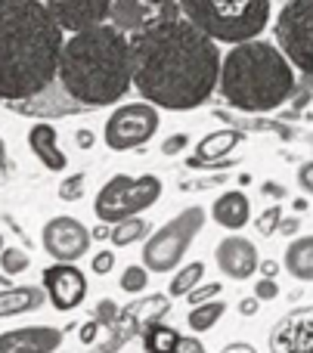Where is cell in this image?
I'll use <instances>...</instances> for the list:
<instances>
[{"label": "cell", "mask_w": 313, "mask_h": 353, "mask_svg": "<svg viewBox=\"0 0 313 353\" xmlns=\"http://www.w3.org/2000/svg\"><path fill=\"white\" fill-rule=\"evenodd\" d=\"M202 226H205V208L202 205L183 208L177 217H171L143 242V267L149 273H174V270H180L186 251L192 248Z\"/></svg>", "instance_id": "cell-7"}, {"label": "cell", "mask_w": 313, "mask_h": 353, "mask_svg": "<svg viewBox=\"0 0 313 353\" xmlns=\"http://www.w3.org/2000/svg\"><path fill=\"white\" fill-rule=\"evenodd\" d=\"M221 353H254L248 344H230V347H223Z\"/></svg>", "instance_id": "cell-42"}, {"label": "cell", "mask_w": 313, "mask_h": 353, "mask_svg": "<svg viewBox=\"0 0 313 353\" xmlns=\"http://www.w3.org/2000/svg\"><path fill=\"white\" fill-rule=\"evenodd\" d=\"M214 261L223 276L242 282V279H248V276H254V270H258V251H254V245L248 242V239L227 236V239H221V245L214 248Z\"/></svg>", "instance_id": "cell-14"}, {"label": "cell", "mask_w": 313, "mask_h": 353, "mask_svg": "<svg viewBox=\"0 0 313 353\" xmlns=\"http://www.w3.org/2000/svg\"><path fill=\"white\" fill-rule=\"evenodd\" d=\"M118 313V307L112 301H99V310H97V323H112Z\"/></svg>", "instance_id": "cell-35"}, {"label": "cell", "mask_w": 313, "mask_h": 353, "mask_svg": "<svg viewBox=\"0 0 313 353\" xmlns=\"http://www.w3.org/2000/svg\"><path fill=\"white\" fill-rule=\"evenodd\" d=\"M211 217L214 223H221L223 230H242L252 217V208H248L245 192H223L221 199L211 205Z\"/></svg>", "instance_id": "cell-18"}, {"label": "cell", "mask_w": 313, "mask_h": 353, "mask_svg": "<svg viewBox=\"0 0 313 353\" xmlns=\"http://www.w3.org/2000/svg\"><path fill=\"white\" fill-rule=\"evenodd\" d=\"M165 186L155 174H143V176H128V174H115L112 180L103 183V189L93 199V214L103 226H115L121 220L140 217L143 211L155 205L161 199Z\"/></svg>", "instance_id": "cell-6"}, {"label": "cell", "mask_w": 313, "mask_h": 353, "mask_svg": "<svg viewBox=\"0 0 313 353\" xmlns=\"http://www.w3.org/2000/svg\"><path fill=\"white\" fill-rule=\"evenodd\" d=\"M279 226H283V232H289V236H292V232L298 230V220H295V217H289V220H279Z\"/></svg>", "instance_id": "cell-43"}, {"label": "cell", "mask_w": 313, "mask_h": 353, "mask_svg": "<svg viewBox=\"0 0 313 353\" xmlns=\"http://www.w3.org/2000/svg\"><path fill=\"white\" fill-rule=\"evenodd\" d=\"M177 353H208V350H205V344L196 335H183L177 344Z\"/></svg>", "instance_id": "cell-34"}, {"label": "cell", "mask_w": 313, "mask_h": 353, "mask_svg": "<svg viewBox=\"0 0 313 353\" xmlns=\"http://www.w3.org/2000/svg\"><path fill=\"white\" fill-rule=\"evenodd\" d=\"M261 270H264L267 279H273V276H276V270H279V263L276 261H264V263H261Z\"/></svg>", "instance_id": "cell-40"}, {"label": "cell", "mask_w": 313, "mask_h": 353, "mask_svg": "<svg viewBox=\"0 0 313 353\" xmlns=\"http://www.w3.org/2000/svg\"><path fill=\"white\" fill-rule=\"evenodd\" d=\"M97 332H99V323H97V319H90V323L81 325L78 335H81V341H84V344H93V341H97Z\"/></svg>", "instance_id": "cell-36"}, {"label": "cell", "mask_w": 313, "mask_h": 353, "mask_svg": "<svg viewBox=\"0 0 313 353\" xmlns=\"http://www.w3.org/2000/svg\"><path fill=\"white\" fill-rule=\"evenodd\" d=\"M239 313H245V316H252V313H258V301H254V298L239 301Z\"/></svg>", "instance_id": "cell-39"}, {"label": "cell", "mask_w": 313, "mask_h": 353, "mask_svg": "<svg viewBox=\"0 0 313 353\" xmlns=\"http://www.w3.org/2000/svg\"><path fill=\"white\" fill-rule=\"evenodd\" d=\"M31 267V257H28V251H22V248H16V245H6L3 251H0V270H3V276H19V273H25V270Z\"/></svg>", "instance_id": "cell-26"}, {"label": "cell", "mask_w": 313, "mask_h": 353, "mask_svg": "<svg viewBox=\"0 0 313 353\" xmlns=\"http://www.w3.org/2000/svg\"><path fill=\"white\" fill-rule=\"evenodd\" d=\"M56 78L62 81L68 97L90 109L121 103L134 87L130 41L112 25L72 34L62 43Z\"/></svg>", "instance_id": "cell-3"}, {"label": "cell", "mask_w": 313, "mask_h": 353, "mask_svg": "<svg viewBox=\"0 0 313 353\" xmlns=\"http://www.w3.org/2000/svg\"><path fill=\"white\" fill-rule=\"evenodd\" d=\"M47 304V294L41 285H12L0 288V319L22 316V313H34Z\"/></svg>", "instance_id": "cell-16"}, {"label": "cell", "mask_w": 313, "mask_h": 353, "mask_svg": "<svg viewBox=\"0 0 313 353\" xmlns=\"http://www.w3.org/2000/svg\"><path fill=\"white\" fill-rule=\"evenodd\" d=\"M43 294L53 304V310L59 313H72L84 304L87 298V276L81 273L74 263H53L43 270Z\"/></svg>", "instance_id": "cell-11"}, {"label": "cell", "mask_w": 313, "mask_h": 353, "mask_svg": "<svg viewBox=\"0 0 313 353\" xmlns=\"http://www.w3.org/2000/svg\"><path fill=\"white\" fill-rule=\"evenodd\" d=\"M276 294H279V288L273 279H261L258 285H254V301H273Z\"/></svg>", "instance_id": "cell-33"}, {"label": "cell", "mask_w": 313, "mask_h": 353, "mask_svg": "<svg viewBox=\"0 0 313 353\" xmlns=\"http://www.w3.org/2000/svg\"><path fill=\"white\" fill-rule=\"evenodd\" d=\"M180 332L174 325H165V323H152L143 335V347L146 353H177V344H180Z\"/></svg>", "instance_id": "cell-21"}, {"label": "cell", "mask_w": 313, "mask_h": 353, "mask_svg": "<svg viewBox=\"0 0 313 353\" xmlns=\"http://www.w3.org/2000/svg\"><path fill=\"white\" fill-rule=\"evenodd\" d=\"M109 232H112L109 226H97V230H90V236L93 239H109Z\"/></svg>", "instance_id": "cell-44"}, {"label": "cell", "mask_w": 313, "mask_h": 353, "mask_svg": "<svg viewBox=\"0 0 313 353\" xmlns=\"http://www.w3.org/2000/svg\"><path fill=\"white\" fill-rule=\"evenodd\" d=\"M227 313V304L223 301H208V304H199L190 310V316H186V325H190L196 335H202V332H211L217 325V319Z\"/></svg>", "instance_id": "cell-24"}, {"label": "cell", "mask_w": 313, "mask_h": 353, "mask_svg": "<svg viewBox=\"0 0 313 353\" xmlns=\"http://www.w3.org/2000/svg\"><path fill=\"white\" fill-rule=\"evenodd\" d=\"M298 183H301L304 192L313 195V161H310V165H304L301 171H298Z\"/></svg>", "instance_id": "cell-37"}, {"label": "cell", "mask_w": 313, "mask_h": 353, "mask_svg": "<svg viewBox=\"0 0 313 353\" xmlns=\"http://www.w3.org/2000/svg\"><path fill=\"white\" fill-rule=\"evenodd\" d=\"M285 270H289L295 279H313V236L295 239V242L285 248Z\"/></svg>", "instance_id": "cell-20"}, {"label": "cell", "mask_w": 313, "mask_h": 353, "mask_svg": "<svg viewBox=\"0 0 313 353\" xmlns=\"http://www.w3.org/2000/svg\"><path fill=\"white\" fill-rule=\"evenodd\" d=\"M130 41L134 84L143 103L168 112H190L211 99L221 81V47L180 12L143 25Z\"/></svg>", "instance_id": "cell-1"}, {"label": "cell", "mask_w": 313, "mask_h": 353, "mask_svg": "<svg viewBox=\"0 0 313 353\" xmlns=\"http://www.w3.org/2000/svg\"><path fill=\"white\" fill-rule=\"evenodd\" d=\"M149 232V220L146 217H130V220H121V223L112 226L109 232V242L115 248H130L134 242H143Z\"/></svg>", "instance_id": "cell-22"}, {"label": "cell", "mask_w": 313, "mask_h": 353, "mask_svg": "<svg viewBox=\"0 0 313 353\" xmlns=\"http://www.w3.org/2000/svg\"><path fill=\"white\" fill-rule=\"evenodd\" d=\"M43 6H47L50 19L59 25V31L81 34V31L105 25L112 0H43Z\"/></svg>", "instance_id": "cell-12"}, {"label": "cell", "mask_w": 313, "mask_h": 353, "mask_svg": "<svg viewBox=\"0 0 313 353\" xmlns=\"http://www.w3.org/2000/svg\"><path fill=\"white\" fill-rule=\"evenodd\" d=\"M221 292H223L221 282H208V285L192 288V292L186 294V301H190L192 307H199V304H208V301H217V294H221Z\"/></svg>", "instance_id": "cell-29"}, {"label": "cell", "mask_w": 313, "mask_h": 353, "mask_svg": "<svg viewBox=\"0 0 313 353\" xmlns=\"http://www.w3.org/2000/svg\"><path fill=\"white\" fill-rule=\"evenodd\" d=\"M0 282H6V279H0Z\"/></svg>", "instance_id": "cell-46"}, {"label": "cell", "mask_w": 313, "mask_h": 353, "mask_svg": "<svg viewBox=\"0 0 313 353\" xmlns=\"http://www.w3.org/2000/svg\"><path fill=\"white\" fill-rule=\"evenodd\" d=\"M283 344H285V350L289 353H313V323L310 319L295 323L283 335Z\"/></svg>", "instance_id": "cell-25"}, {"label": "cell", "mask_w": 313, "mask_h": 353, "mask_svg": "<svg viewBox=\"0 0 313 353\" xmlns=\"http://www.w3.org/2000/svg\"><path fill=\"white\" fill-rule=\"evenodd\" d=\"M159 109L149 103H128L118 105L103 124V143L112 152H128L143 143H149L159 130Z\"/></svg>", "instance_id": "cell-9"}, {"label": "cell", "mask_w": 313, "mask_h": 353, "mask_svg": "<svg viewBox=\"0 0 313 353\" xmlns=\"http://www.w3.org/2000/svg\"><path fill=\"white\" fill-rule=\"evenodd\" d=\"M217 90L242 112H273L295 90V68L276 50V43H236L221 59Z\"/></svg>", "instance_id": "cell-4"}, {"label": "cell", "mask_w": 313, "mask_h": 353, "mask_svg": "<svg viewBox=\"0 0 313 353\" xmlns=\"http://www.w3.org/2000/svg\"><path fill=\"white\" fill-rule=\"evenodd\" d=\"M84 192H87V174L78 171V174L62 176V183H59V199L62 201H81Z\"/></svg>", "instance_id": "cell-28"}, {"label": "cell", "mask_w": 313, "mask_h": 353, "mask_svg": "<svg viewBox=\"0 0 313 353\" xmlns=\"http://www.w3.org/2000/svg\"><path fill=\"white\" fill-rule=\"evenodd\" d=\"M273 0H180V16L211 41L248 43L270 22Z\"/></svg>", "instance_id": "cell-5"}, {"label": "cell", "mask_w": 313, "mask_h": 353, "mask_svg": "<svg viewBox=\"0 0 313 353\" xmlns=\"http://www.w3.org/2000/svg\"><path fill=\"white\" fill-rule=\"evenodd\" d=\"M62 43L43 0H0V99H31L47 90Z\"/></svg>", "instance_id": "cell-2"}, {"label": "cell", "mask_w": 313, "mask_h": 353, "mask_svg": "<svg viewBox=\"0 0 313 353\" xmlns=\"http://www.w3.org/2000/svg\"><path fill=\"white\" fill-rule=\"evenodd\" d=\"M41 245L56 263H78L90 251L93 236L87 230V223H81L78 217L62 214V217H53L43 223Z\"/></svg>", "instance_id": "cell-10"}, {"label": "cell", "mask_w": 313, "mask_h": 353, "mask_svg": "<svg viewBox=\"0 0 313 353\" xmlns=\"http://www.w3.org/2000/svg\"><path fill=\"white\" fill-rule=\"evenodd\" d=\"M118 285H121V292H128V294L146 292V285H149V270L143 267V263H130V267H124V273H121V279H118Z\"/></svg>", "instance_id": "cell-27"}, {"label": "cell", "mask_w": 313, "mask_h": 353, "mask_svg": "<svg viewBox=\"0 0 313 353\" xmlns=\"http://www.w3.org/2000/svg\"><path fill=\"white\" fill-rule=\"evenodd\" d=\"M74 140H78L81 149H90L93 146V134H90V130H78V134H74Z\"/></svg>", "instance_id": "cell-38"}, {"label": "cell", "mask_w": 313, "mask_h": 353, "mask_svg": "<svg viewBox=\"0 0 313 353\" xmlns=\"http://www.w3.org/2000/svg\"><path fill=\"white\" fill-rule=\"evenodd\" d=\"M276 50L289 65L313 74V0H289L276 16Z\"/></svg>", "instance_id": "cell-8"}, {"label": "cell", "mask_w": 313, "mask_h": 353, "mask_svg": "<svg viewBox=\"0 0 313 353\" xmlns=\"http://www.w3.org/2000/svg\"><path fill=\"white\" fill-rule=\"evenodd\" d=\"M186 143H190V134H171L165 143H161V155H165V159H174V155H180L186 149Z\"/></svg>", "instance_id": "cell-31"}, {"label": "cell", "mask_w": 313, "mask_h": 353, "mask_svg": "<svg viewBox=\"0 0 313 353\" xmlns=\"http://www.w3.org/2000/svg\"><path fill=\"white\" fill-rule=\"evenodd\" d=\"M6 248V245H3V236H0V251H3Z\"/></svg>", "instance_id": "cell-45"}, {"label": "cell", "mask_w": 313, "mask_h": 353, "mask_svg": "<svg viewBox=\"0 0 313 353\" xmlns=\"http://www.w3.org/2000/svg\"><path fill=\"white\" fill-rule=\"evenodd\" d=\"M239 143H242V134H236V130H214V134L202 137V143H199V149H196V159L186 161V168H202V161L223 159V155H230Z\"/></svg>", "instance_id": "cell-19"}, {"label": "cell", "mask_w": 313, "mask_h": 353, "mask_svg": "<svg viewBox=\"0 0 313 353\" xmlns=\"http://www.w3.org/2000/svg\"><path fill=\"white\" fill-rule=\"evenodd\" d=\"M62 338L56 325H22L0 335V353H56Z\"/></svg>", "instance_id": "cell-13"}, {"label": "cell", "mask_w": 313, "mask_h": 353, "mask_svg": "<svg viewBox=\"0 0 313 353\" xmlns=\"http://www.w3.org/2000/svg\"><path fill=\"white\" fill-rule=\"evenodd\" d=\"M202 276H205V263L202 261L186 263V267H180L177 273H174L171 285H168V294H171V298H186L192 288L202 285Z\"/></svg>", "instance_id": "cell-23"}, {"label": "cell", "mask_w": 313, "mask_h": 353, "mask_svg": "<svg viewBox=\"0 0 313 353\" xmlns=\"http://www.w3.org/2000/svg\"><path fill=\"white\" fill-rule=\"evenodd\" d=\"M146 6H159V10H171L174 3H180V0H143Z\"/></svg>", "instance_id": "cell-41"}, {"label": "cell", "mask_w": 313, "mask_h": 353, "mask_svg": "<svg viewBox=\"0 0 313 353\" xmlns=\"http://www.w3.org/2000/svg\"><path fill=\"white\" fill-rule=\"evenodd\" d=\"M149 19L152 16H149V6L143 3V0H112L105 25H112V28L124 37L128 34L134 37L143 25H149Z\"/></svg>", "instance_id": "cell-17"}, {"label": "cell", "mask_w": 313, "mask_h": 353, "mask_svg": "<svg viewBox=\"0 0 313 353\" xmlns=\"http://www.w3.org/2000/svg\"><path fill=\"white\" fill-rule=\"evenodd\" d=\"M279 220H283V211H279V208L264 211V214H261V220H258V232H261V236H270V232L279 226Z\"/></svg>", "instance_id": "cell-32"}, {"label": "cell", "mask_w": 313, "mask_h": 353, "mask_svg": "<svg viewBox=\"0 0 313 353\" xmlns=\"http://www.w3.org/2000/svg\"><path fill=\"white\" fill-rule=\"evenodd\" d=\"M112 267H115V251L105 248V251H97V254L90 257V270L97 276H109Z\"/></svg>", "instance_id": "cell-30"}, {"label": "cell", "mask_w": 313, "mask_h": 353, "mask_svg": "<svg viewBox=\"0 0 313 353\" xmlns=\"http://www.w3.org/2000/svg\"><path fill=\"white\" fill-rule=\"evenodd\" d=\"M28 149L47 171L62 174L68 168V155L62 152L59 134H56V128L50 121H37L28 128Z\"/></svg>", "instance_id": "cell-15"}]
</instances>
